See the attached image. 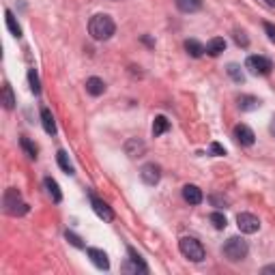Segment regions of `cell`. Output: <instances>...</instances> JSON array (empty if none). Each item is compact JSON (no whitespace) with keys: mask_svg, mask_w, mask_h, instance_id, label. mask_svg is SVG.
<instances>
[{"mask_svg":"<svg viewBox=\"0 0 275 275\" xmlns=\"http://www.w3.org/2000/svg\"><path fill=\"white\" fill-rule=\"evenodd\" d=\"M228 76H230L234 82H239V84H243L245 82V76H243V71H241V67L236 65V62H230V65H228Z\"/></svg>","mask_w":275,"mask_h":275,"instance_id":"obj_25","label":"cell"},{"mask_svg":"<svg viewBox=\"0 0 275 275\" xmlns=\"http://www.w3.org/2000/svg\"><path fill=\"white\" fill-rule=\"evenodd\" d=\"M140 179H142L144 185H149V187L157 185L159 179H161V168L157 166V163H144L142 170H140Z\"/></svg>","mask_w":275,"mask_h":275,"instance_id":"obj_7","label":"cell"},{"mask_svg":"<svg viewBox=\"0 0 275 275\" xmlns=\"http://www.w3.org/2000/svg\"><path fill=\"white\" fill-rule=\"evenodd\" d=\"M211 202H213L215 207H226V200H222V198H217V196H211Z\"/></svg>","mask_w":275,"mask_h":275,"instance_id":"obj_33","label":"cell"},{"mask_svg":"<svg viewBox=\"0 0 275 275\" xmlns=\"http://www.w3.org/2000/svg\"><path fill=\"white\" fill-rule=\"evenodd\" d=\"M86 254H88V258L93 260V264H95L97 269H104V271H108V269H110L108 254H106L104 250H97V247H88Z\"/></svg>","mask_w":275,"mask_h":275,"instance_id":"obj_11","label":"cell"},{"mask_svg":"<svg viewBox=\"0 0 275 275\" xmlns=\"http://www.w3.org/2000/svg\"><path fill=\"white\" fill-rule=\"evenodd\" d=\"M177 3V9L183 13H196L202 9V0H174Z\"/></svg>","mask_w":275,"mask_h":275,"instance_id":"obj_16","label":"cell"},{"mask_svg":"<svg viewBox=\"0 0 275 275\" xmlns=\"http://www.w3.org/2000/svg\"><path fill=\"white\" fill-rule=\"evenodd\" d=\"M65 236H67V241L73 245V247H78V250H82V247H84V243H82V239H80V236L78 234H73V232H65Z\"/></svg>","mask_w":275,"mask_h":275,"instance_id":"obj_30","label":"cell"},{"mask_svg":"<svg viewBox=\"0 0 275 275\" xmlns=\"http://www.w3.org/2000/svg\"><path fill=\"white\" fill-rule=\"evenodd\" d=\"M28 84H30V90L35 95H39L41 93V82H39V76H37V71L30 69L28 71Z\"/></svg>","mask_w":275,"mask_h":275,"instance_id":"obj_28","label":"cell"},{"mask_svg":"<svg viewBox=\"0 0 275 275\" xmlns=\"http://www.w3.org/2000/svg\"><path fill=\"white\" fill-rule=\"evenodd\" d=\"M170 129V121L166 116H157L155 118V123H153V135L155 138H159L161 133H166Z\"/></svg>","mask_w":275,"mask_h":275,"instance_id":"obj_22","label":"cell"},{"mask_svg":"<svg viewBox=\"0 0 275 275\" xmlns=\"http://www.w3.org/2000/svg\"><path fill=\"white\" fill-rule=\"evenodd\" d=\"M3 106H5L7 110H13V108H15V97H13L11 84H5V86H3Z\"/></svg>","mask_w":275,"mask_h":275,"instance_id":"obj_23","label":"cell"},{"mask_svg":"<svg viewBox=\"0 0 275 275\" xmlns=\"http://www.w3.org/2000/svg\"><path fill=\"white\" fill-rule=\"evenodd\" d=\"M114 30H116V24H114L112 17L106 15V13H97V15L90 17V22H88V32L95 41L110 39V37L114 35Z\"/></svg>","mask_w":275,"mask_h":275,"instance_id":"obj_1","label":"cell"},{"mask_svg":"<svg viewBox=\"0 0 275 275\" xmlns=\"http://www.w3.org/2000/svg\"><path fill=\"white\" fill-rule=\"evenodd\" d=\"M207 54H209V56H219V54H222L224 50H226V41L222 39V37H213V39H211L209 43H207Z\"/></svg>","mask_w":275,"mask_h":275,"instance_id":"obj_14","label":"cell"},{"mask_svg":"<svg viewBox=\"0 0 275 275\" xmlns=\"http://www.w3.org/2000/svg\"><path fill=\"white\" fill-rule=\"evenodd\" d=\"M209 222L213 224V228H217V230H224L226 228V215L224 213H211V217H209Z\"/></svg>","mask_w":275,"mask_h":275,"instance_id":"obj_27","label":"cell"},{"mask_svg":"<svg viewBox=\"0 0 275 275\" xmlns=\"http://www.w3.org/2000/svg\"><path fill=\"white\" fill-rule=\"evenodd\" d=\"M264 3H267L269 7H275V0H264Z\"/></svg>","mask_w":275,"mask_h":275,"instance_id":"obj_36","label":"cell"},{"mask_svg":"<svg viewBox=\"0 0 275 275\" xmlns=\"http://www.w3.org/2000/svg\"><path fill=\"white\" fill-rule=\"evenodd\" d=\"M245 69L252 73V76H269L273 69V62L267 56H250L245 60Z\"/></svg>","mask_w":275,"mask_h":275,"instance_id":"obj_5","label":"cell"},{"mask_svg":"<svg viewBox=\"0 0 275 275\" xmlns=\"http://www.w3.org/2000/svg\"><path fill=\"white\" fill-rule=\"evenodd\" d=\"M236 226H239V230L245 232V234H254L260 230V219L252 215V213H239L236 215Z\"/></svg>","mask_w":275,"mask_h":275,"instance_id":"obj_6","label":"cell"},{"mask_svg":"<svg viewBox=\"0 0 275 275\" xmlns=\"http://www.w3.org/2000/svg\"><path fill=\"white\" fill-rule=\"evenodd\" d=\"M232 133H234V140L239 142L241 146H252L256 142V135H254V131L247 125H236Z\"/></svg>","mask_w":275,"mask_h":275,"instance_id":"obj_10","label":"cell"},{"mask_svg":"<svg viewBox=\"0 0 275 275\" xmlns=\"http://www.w3.org/2000/svg\"><path fill=\"white\" fill-rule=\"evenodd\" d=\"M211 153H213L215 157H224V155H226V149H224V146L219 144V142H213V144H211Z\"/></svg>","mask_w":275,"mask_h":275,"instance_id":"obj_31","label":"cell"},{"mask_svg":"<svg viewBox=\"0 0 275 275\" xmlns=\"http://www.w3.org/2000/svg\"><path fill=\"white\" fill-rule=\"evenodd\" d=\"M236 101H239V108L243 110V112H252V110L260 108V99L254 97V95H241Z\"/></svg>","mask_w":275,"mask_h":275,"instance_id":"obj_15","label":"cell"},{"mask_svg":"<svg viewBox=\"0 0 275 275\" xmlns=\"http://www.w3.org/2000/svg\"><path fill=\"white\" fill-rule=\"evenodd\" d=\"M179 250L191 262H202L204 260V247L198 239H194V236H183V239L179 241Z\"/></svg>","mask_w":275,"mask_h":275,"instance_id":"obj_2","label":"cell"},{"mask_svg":"<svg viewBox=\"0 0 275 275\" xmlns=\"http://www.w3.org/2000/svg\"><path fill=\"white\" fill-rule=\"evenodd\" d=\"M56 161H58V166L62 168V172L73 174V163L69 161V155H67L65 151H58V155H56Z\"/></svg>","mask_w":275,"mask_h":275,"instance_id":"obj_24","label":"cell"},{"mask_svg":"<svg viewBox=\"0 0 275 275\" xmlns=\"http://www.w3.org/2000/svg\"><path fill=\"white\" fill-rule=\"evenodd\" d=\"M125 151H127V155H129V157H142L144 151H146V146H144L142 140H138V138H131V140L125 144Z\"/></svg>","mask_w":275,"mask_h":275,"instance_id":"obj_13","label":"cell"},{"mask_svg":"<svg viewBox=\"0 0 275 275\" xmlns=\"http://www.w3.org/2000/svg\"><path fill=\"white\" fill-rule=\"evenodd\" d=\"M234 43L239 45V48H247V45H250V39H247L245 30H239V28L234 30Z\"/></svg>","mask_w":275,"mask_h":275,"instance_id":"obj_29","label":"cell"},{"mask_svg":"<svg viewBox=\"0 0 275 275\" xmlns=\"http://www.w3.org/2000/svg\"><path fill=\"white\" fill-rule=\"evenodd\" d=\"M86 90H88V95H93V97L104 95V90H106L104 80H99V78H88V80H86Z\"/></svg>","mask_w":275,"mask_h":275,"instance_id":"obj_19","label":"cell"},{"mask_svg":"<svg viewBox=\"0 0 275 275\" xmlns=\"http://www.w3.org/2000/svg\"><path fill=\"white\" fill-rule=\"evenodd\" d=\"M20 144H22L24 153L28 155L30 159H37V146H35V144H32L30 140H28V138H26V135H22V138H20Z\"/></svg>","mask_w":275,"mask_h":275,"instance_id":"obj_26","label":"cell"},{"mask_svg":"<svg viewBox=\"0 0 275 275\" xmlns=\"http://www.w3.org/2000/svg\"><path fill=\"white\" fill-rule=\"evenodd\" d=\"M43 187L48 189V194H50V198L54 200V202H60L62 200V194H60V187H58V183L54 181V179H43Z\"/></svg>","mask_w":275,"mask_h":275,"instance_id":"obj_18","label":"cell"},{"mask_svg":"<svg viewBox=\"0 0 275 275\" xmlns=\"http://www.w3.org/2000/svg\"><path fill=\"white\" fill-rule=\"evenodd\" d=\"M41 123H43L45 133H50V135L56 133V123H54V116L48 108H41Z\"/></svg>","mask_w":275,"mask_h":275,"instance_id":"obj_17","label":"cell"},{"mask_svg":"<svg viewBox=\"0 0 275 275\" xmlns=\"http://www.w3.org/2000/svg\"><path fill=\"white\" fill-rule=\"evenodd\" d=\"M5 211L9 215H22L28 211V204L22 202V196H20V191L17 189H7L5 191Z\"/></svg>","mask_w":275,"mask_h":275,"instance_id":"obj_4","label":"cell"},{"mask_svg":"<svg viewBox=\"0 0 275 275\" xmlns=\"http://www.w3.org/2000/svg\"><path fill=\"white\" fill-rule=\"evenodd\" d=\"M183 198H185V202H189V204H200L202 202V191L196 185H185L183 187Z\"/></svg>","mask_w":275,"mask_h":275,"instance_id":"obj_12","label":"cell"},{"mask_svg":"<svg viewBox=\"0 0 275 275\" xmlns=\"http://www.w3.org/2000/svg\"><path fill=\"white\" fill-rule=\"evenodd\" d=\"M264 32H267V37H269V41H273L275 43V26L273 24H264Z\"/></svg>","mask_w":275,"mask_h":275,"instance_id":"obj_32","label":"cell"},{"mask_svg":"<svg viewBox=\"0 0 275 275\" xmlns=\"http://www.w3.org/2000/svg\"><path fill=\"white\" fill-rule=\"evenodd\" d=\"M185 50H187V54H189L191 58H200V56H202V54L207 52L204 45L200 43V41H196V39H187V41H185Z\"/></svg>","mask_w":275,"mask_h":275,"instance_id":"obj_21","label":"cell"},{"mask_svg":"<svg viewBox=\"0 0 275 275\" xmlns=\"http://www.w3.org/2000/svg\"><path fill=\"white\" fill-rule=\"evenodd\" d=\"M5 22H7L9 32H11L13 37H22V28H20V24H17V20H15V15H13L11 9H7V11H5Z\"/></svg>","mask_w":275,"mask_h":275,"instance_id":"obj_20","label":"cell"},{"mask_svg":"<svg viewBox=\"0 0 275 275\" xmlns=\"http://www.w3.org/2000/svg\"><path fill=\"white\" fill-rule=\"evenodd\" d=\"M269 131H271V135H275V116L271 118V125H269Z\"/></svg>","mask_w":275,"mask_h":275,"instance_id":"obj_35","label":"cell"},{"mask_svg":"<svg viewBox=\"0 0 275 275\" xmlns=\"http://www.w3.org/2000/svg\"><path fill=\"white\" fill-rule=\"evenodd\" d=\"M262 273H275V264H269V267H264Z\"/></svg>","mask_w":275,"mask_h":275,"instance_id":"obj_34","label":"cell"},{"mask_svg":"<svg viewBox=\"0 0 275 275\" xmlns=\"http://www.w3.org/2000/svg\"><path fill=\"white\" fill-rule=\"evenodd\" d=\"M90 204H93V211L104 219V222H112V219H114V211L110 209V207L104 202V200H99V198L93 196V194H90Z\"/></svg>","mask_w":275,"mask_h":275,"instance_id":"obj_9","label":"cell"},{"mask_svg":"<svg viewBox=\"0 0 275 275\" xmlns=\"http://www.w3.org/2000/svg\"><path fill=\"white\" fill-rule=\"evenodd\" d=\"M123 271L125 273H146L149 267H146L144 260L140 258V254H135L133 247H129V260L123 264Z\"/></svg>","mask_w":275,"mask_h":275,"instance_id":"obj_8","label":"cell"},{"mask_svg":"<svg viewBox=\"0 0 275 275\" xmlns=\"http://www.w3.org/2000/svg\"><path fill=\"white\" fill-rule=\"evenodd\" d=\"M222 252H224V256H226V258L230 260V262H239V260H243L245 256H247L250 247H247V243L241 239V236H230V239L224 243Z\"/></svg>","mask_w":275,"mask_h":275,"instance_id":"obj_3","label":"cell"}]
</instances>
